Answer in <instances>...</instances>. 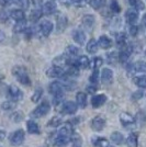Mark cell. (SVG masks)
<instances>
[{
  "mask_svg": "<svg viewBox=\"0 0 146 147\" xmlns=\"http://www.w3.org/2000/svg\"><path fill=\"white\" fill-rule=\"evenodd\" d=\"M134 84L139 88H142L144 89L146 88V76H139V77H135L133 79Z\"/></svg>",
  "mask_w": 146,
  "mask_h": 147,
  "instance_id": "obj_42",
  "label": "cell"
},
{
  "mask_svg": "<svg viewBox=\"0 0 146 147\" xmlns=\"http://www.w3.org/2000/svg\"><path fill=\"white\" fill-rule=\"evenodd\" d=\"M42 96H43V89L41 87H37L36 89H35V91H34V93L31 97V101L34 102V103H36V102H39L41 100Z\"/></svg>",
  "mask_w": 146,
  "mask_h": 147,
  "instance_id": "obj_40",
  "label": "cell"
},
{
  "mask_svg": "<svg viewBox=\"0 0 146 147\" xmlns=\"http://www.w3.org/2000/svg\"><path fill=\"white\" fill-rule=\"evenodd\" d=\"M16 108V102L14 101H11V100H8V101H5L1 104V109L3 111H9V110H13Z\"/></svg>",
  "mask_w": 146,
  "mask_h": 147,
  "instance_id": "obj_46",
  "label": "cell"
},
{
  "mask_svg": "<svg viewBox=\"0 0 146 147\" xmlns=\"http://www.w3.org/2000/svg\"><path fill=\"white\" fill-rule=\"evenodd\" d=\"M128 5L137 11H142L145 9V5L142 0H128Z\"/></svg>",
  "mask_w": 146,
  "mask_h": 147,
  "instance_id": "obj_33",
  "label": "cell"
},
{
  "mask_svg": "<svg viewBox=\"0 0 146 147\" xmlns=\"http://www.w3.org/2000/svg\"><path fill=\"white\" fill-rule=\"evenodd\" d=\"M110 10L113 13H120L121 7H120V3L118 2V0H110Z\"/></svg>",
  "mask_w": 146,
  "mask_h": 147,
  "instance_id": "obj_45",
  "label": "cell"
},
{
  "mask_svg": "<svg viewBox=\"0 0 146 147\" xmlns=\"http://www.w3.org/2000/svg\"><path fill=\"white\" fill-rule=\"evenodd\" d=\"M64 98H65L64 92H61V93L54 94V96H53V104H54L55 107H57L58 104H61L62 102L64 101Z\"/></svg>",
  "mask_w": 146,
  "mask_h": 147,
  "instance_id": "obj_49",
  "label": "cell"
},
{
  "mask_svg": "<svg viewBox=\"0 0 146 147\" xmlns=\"http://www.w3.org/2000/svg\"><path fill=\"white\" fill-rule=\"evenodd\" d=\"M69 142H70V137H69V136L58 134V136L55 138L54 145L57 147H63V146H65V145H67Z\"/></svg>",
  "mask_w": 146,
  "mask_h": 147,
  "instance_id": "obj_27",
  "label": "cell"
},
{
  "mask_svg": "<svg viewBox=\"0 0 146 147\" xmlns=\"http://www.w3.org/2000/svg\"><path fill=\"white\" fill-rule=\"evenodd\" d=\"M77 110H78V105L76 102L67 101L62 105L61 112L63 114H66V115H72V114H75L77 112Z\"/></svg>",
  "mask_w": 146,
  "mask_h": 147,
  "instance_id": "obj_6",
  "label": "cell"
},
{
  "mask_svg": "<svg viewBox=\"0 0 146 147\" xmlns=\"http://www.w3.org/2000/svg\"><path fill=\"white\" fill-rule=\"evenodd\" d=\"M70 65H76L77 67L84 68V69H86V68H88L89 66H90V61H89L88 56L81 55V56H79L78 58L74 59L73 63H72Z\"/></svg>",
  "mask_w": 146,
  "mask_h": 147,
  "instance_id": "obj_17",
  "label": "cell"
},
{
  "mask_svg": "<svg viewBox=\"0 0 146 147\" xmlns=\"http://www.w3.org/2000/svg\"><path fill=\"white\" fill-rule=\"evenodd\" d=\"M72 36H73V40L75 43H77L78 45H84L86 43V34L85 32L80 29H77V30H74L73 33H72Z\"/></svg>",
  "mask_w": 146,
  "mask_h": 147,
  "instance_id": "obj_15",
  "label": "cell"
},
{
  "mask_svg": "<svg viewBox=\"0 0 146 147\" xmlns=\"http://www.w3.org/2000/svg\"><path fill=\"white\" fill-rule=\"evenodd\" d=\"M124 141H125V138H124L123 134L120 133V132H113L111 134V142L113 144H116V145H122L124 143Z\"/></svg>",
  "mask_w": 146,
  "mask_h": 147,
  "instance_id": "obj_29",
  "label": "cell"
},
{
  "mask_svg": "<svg viewBox=\"0 0 146 147\" xmlns=\"http://www.w3.org/2000/svg\"><path fill=\"white\" fill-rule=\"evenodd\" d=\"M95 23H96V18H95L93 14L87 13V14H85V16L81 18V24L84 25V28L87 29L88 31L92 30Z\"/></svg>",
  "mask_w": 146,
  "mask_h": 147,
  "instance_id": "obj_13",
  "label": "cell"
},
{
  "mask_svg": "<svg viewBox=\"0 0 146 147\" xmlns=\"http://www.w3.org/2000/svg\"><path fill=\"white\" fill-rule=\"evenodd\" d=\"M65 75V70L58 66H52L46 70V76L49 78H63Z\"/></svg>",
  "mask_w": 146,
  "mask_h": 147,
  "instance_id": "obj_11",
  "label": "cell"
},
{
  "mask_svg": "<svg viewBox=\"0 0 146 147\" xmlns=\"http://www.w3.org/2000/svg\"><path fill=\"white\" fill-rule=\"evenodd\" d=\"M126 71H128V76H133L134 74H136L135 68H134V64H128L126 67Z\"/></svg>",
  "mask_w": 146,
  "mask_h": 147,
  "instance_id": "obj_54",
  "label": "cell"
},
{
  "mask_svg": "<svg viewBox=\"0 0 146 147\" xmlns=\"http://www.w3.org/2000/svg\"><path fill=\"white\" fill-rule=\"evenodd\" d=\"M144 90H137V91H134L133 93H132V100H134V101H137V100H141V99L144 97Z\"/></svg>",
  "mask_w": 146,
  "mask_h": 147,
  "instance_id": "obj_52",
  "label": "cell"
},
{
  "mask_svg": "<svg viewBox=\"0 0 146 147\" xmlns=\"http://www.w3.org/2000/svg\"><path fill=\"white\" fill-rule=\"evenodd\" d=\"M26 20L23 19V20H20V21H17V23L13 26V32L14 33H22L26 30Z\"/></svg>",
  "mask_w": 146,
  "mask_h": 147,
  "instance_id": "obj_31",
  "label": "cell"
},
{
  "mask_svg": "<svg viewBox=\"0 0 146 147\" xmlns=\"http://www.w3.org/2000/svg\"><path fill=\"white\" fill-rule=\"evenodd\" d=\"M102 64H103V59L101 57H95L92 59V61H90V66L89 67H91L92 69H99L102 66Z\"/></svg>",
  "mask_w": 146,
  "mask_h": 147,
  "instance_id": "obj_44",
  "label": "cell"
},
{
  "mask_svg": "<svg viewBox=\"0 0 146 147\" xmlns=\"http://www.w3.org/2000/svg\"><path fill=\"white\" fill-rule=\"evenodd\" d=\"M116 42L120 47L123 46L124 44H126L128 43V36H126V34L125 33H118L116 35Z\"/></svg>",
  "mask_w": 146,
  "mask_h": 147,
  "instance_id": "obj_38",
  "label": "cell"
},
{
  "mask_svg": "<svg viewBox=\"0 0 146 147\" xmlns=\"http://www.w3.org/2000/svg\"><path fill=\"white\" fill-rule=\"evenodd\" d=\"M10 18L13 19L14 21H20V20H23L25 19L24 11L21 10V9H14L10 12Z\"/></svg>",
  "mask_w": 146,
  "mask_h": 147,
  "instance_id": "obj_32",
  "label": "cell"
},
{
  "mask_svg": "<svg viewBox=\"0 0 146 147\" xmlns=\"http://www.w3.org/2000/svg\"><path fill=\"white\" fill-rule=\"evenodd\" d=\"M49 93H52L54 96V94H57V93L64 92L65 91V88H64V85H63L62 81H53V82H51V85L49 86Z\"/></svg>",
  "mask_w": 146,
  "mask_h": 147,
  "instance_id": "obj_20",
  "label": "cell"
},
{
  "mask_svg": "<svg viewBox=\"0 0 146 147\" xmlns=\"http://www.w3.org/2000/svg\"><path fill=\"white\" fill-rule=\"evenodd\" d=\"M5 137H6V132L2 131V129H0V141H2Z\"/></svg>",
  "mask_w": 146,
  "mask_h": 147,
  "instance_id": "obj_60",
  "label": "cell"
},
{
  "mask_svg": "<svg viewBox=\"0 0 146 147\" xmlns=\"http://www.w3.org/2000/svg\"><path fill=\"white\" fill-rule=\"evenodd\" d=\"M91 144L93 147H114L107 138L103 137H92Z\"/></svg>",
  "mask_w": 146,
  "mask_h": 147,
  "instance_id": "obj_21",
  "label": "cell"
},
{
  "mask_svg": "<svg viewBox=\"0 0 146 147\" xmlns=\"http://www.w3.org/2000/svg\"><path fill=\"white\" fill-rule=\"evenodd\" d=\"M8 97L11 101L18 102V101L22 100V98H23V92L21 91V89L19 87L12 85V86H10L8 88Z\"/></svg>",
  "mask_w": 146,
  "mask_h": 147,
  "instance_id": "obj_5",
  "label": "cell"
},
{
  "mask_svg": "<svg viewBox=\"0 0 146 147\" xmlns=\"http://www.w3.org/2000/svg\"><path fill=\"white\" fill-rule=\"evenodd\" d=\"M107 3V0H89V5L95 10H100Z\"/></svg>",
  "mask_w": 146,
  "mask_h": 147,
  "instance_id": "obj_37",
  "label": "cell"
},
{
  "mask_svg": "<svg viewBox=\"0 0 146 147\" xmlns=\"http://www.w3.org/2000/svg\"><path fill=\"white\" fill-rule=\"evenodd\" d=\"M53 1H55V0H53Z\"/></svg>",
  "mask_w": 146,
  "mask_h": 147,
  "instance_id": "obj_62",
  "label": "cell"
},
{
  "mask_svg": "<svg viewBox=\"0 0 146 147\" xmlns=\"http://www.w3.org/2000/svg\"><path fill=\"white\" fill-rule=\"evenodd\" d=\"M142 25L146 29V14H144L143 18H142Z\"/></svg>",
  "mask_w": 146,
  "mask_h": 147,
  "instance_id": "obj_61",
  "label": "cell"
},
{
  "mask_svg": "<svg viewBox=\"0 0 146 147\" xmlns=\"http://www.w3.org/2000/svg\"><path fill=\"white\" fill-rule=\"evenodd\" d=\"M10 3H12L19 8H22V9H28L30 6V0H11Z\"/></svg>",
  "mask_w": 146,
  "mask_h": 147,
  "instance_id": "obj_41",
  "label": "cell"
},
{
  "mask_svg": "<svg viewBox=\"0 0 146 147\" xmlns=\"http://www.w3.org/2000/svg\"><path fill=\"white\" fill-rule=\"evenodd\" d=\"M26 129H28V132L30 134H40L41 133V129H40V126L36 122L32 121V120H29L26 122Z\"/></svg>",
  "mask_w": 146,
  "mask_h": 147,
  "instance_id": "obj_23",
  "label": "cell"
},
{
  "mask_svg": "<svg viewBox=\"0 0 146 147\" xmlns=\"http://www.w3.org/2000/svg\"><path fill=\"white\" fill-rule=\"evenodd\" d=\"M25 138V133L23 129H17L16 132H13L12 134L10 135L9 137V141H10V144L14 147H18L20 145L23 144Z\"/></svg>",
  "mask_w": 146,
  "mask_h": 147,
  "instance_id": "obj_4",
  "label": "cell"
},
{
  "mask_svg": "<svg viewBox=\"0 0 146 147\" xmlns=\"http://www.w3.org/2000/svg\"><path fill=\"white\" fill-rule=\"evenodd\" d=\"M9 17H10V14L7 12L6 10L1 9V10H0V24H2V23H6L7 20L9 19Z\"/></svg>",
  "mask_w": 146,
  "mask_h": 147,
  "instance_id": "obj_51",
  "label": "cell"
},
{
  "mask_svg": "<svg viewBox=\"0 0 146 147\" xmlns=\"http://www.w3.org/2000/svg\"><path fill=\"white\" fill-rule=\"evenodd\" d=\"M67 25H68V19L65 14H58V17L56 19V32L57 33H63L66 30Z\"/></svg>",
  "mask_w": 146,
  "mask_h": 147,
  "instance_id": "obj_9",
  "label": "cell"
},
{
  "mask_svg": "<svg viewBox=\"0 0 146 147\" xmlns=\"http://www.w3.org/2000/svg\"><path fill=\"white\" fill-rule=\"evenodd\" d=\"M70 142L73 147H82V138L78 133H74L70 136Z\"/></svg>",
  "mask_w": 146,
  "mask_h": 147,
  "instance_id": "obj_34",
  "label": "cell"
},
{
  "mask_svg": "<svg viewBox=\"0 0 146 147\" xmlns=\"http://www.w3.org/2000/svg\"><path fill=\"white\" fill-rule=\"evenodd\" d=\"M5 38H6V34H5V32L0 30V43H2V42L5 41Z\"/></svg>",
  "mask_w": 146,
  "mask_h": 147,
  "instance_id": "obj_58",
  "label": "cell"
},
{
  "mask_svg": "<svg viewBox=\"0 0 146 147\" xmlns=\"http://www.w3.org/2000/svg\"><path fill=\"white\" fill-rule=\"evenodd\" d=\"M51 110V104L47 101H43L40 105H37L34 110L31 112V117L33 119H40V117H45Z\"/></svg>",
  "mask_w": 146,
  "mask_h": 147,
  "instance_id": "obj_3",
  "label": "cell"
},
{
  "mask_svg": "<svg viewBox=\"0 0 146 147\" xmlns=\"http://www.w3.org/2000/svg\"><path fill=\"white\" fill-rule=\"evenodd\" d=\"M75 5H81V3H84L85 2V0H70Z\"/></svg>",
  "mask_w": 146,
  "mask_h": 147,
  "instance_id": "obj_59",
  "label": "cell"
},
{
  "mask_svg": "<svg viewBox=\"0 0 146 147\" xmlns=\"http://www.w3.org/2000/svg\"><path fill=\"white\" fill-rule=\"evenodd\" d=\"M10 119H11V121H13V122L16 123L21 122L23 120V113L20 112V111H14L12 114L10 115Z\"/></svg>",
  "mask_w": 146,
  "mask_h": 147,
  "instance_id": "obj_47",
  "label": "cell"
},
{
  "mask_svg": "<svg viewBox=\"0 0 146 147\" xmlns=\"http://www.w3.org/2000/svg\"><path fill=\"white\" fill-rule=\"evenodd\" d=\"M107 102V96L105 94H96L91 99V104L93 109H98L100 107H102Z\"/></svg>",
  "mask_w": 146,
  "mask_h": 147,
  "instance_id": "obj_19",
  "label": "cell"
},
{
  "mask_svg": "<svg viewBox=\"0 0 146 147\" xmlns=\"http://www.w3.org/2000/svg\"><path fill=\"white\" fill-rule=\"evenodd\" d=\"M107 124V120L103 115H97L96 117H93V120L91 121V129L96 132H100L104 129Z\"/></svg>",
  "mask_w": 146,
  "mask_h": 147,
  "instance_id": "obj_7",
  "label": "cell"
},
{
  "mask_svg": "<svg viewBox=\"0 0 146 147\" xmlns=\"http://www.w3.org/2000/svg\"><path fill=\"white\" fill-rule=\"evenodd\" d=\"M74 125L72 123H66L64 126H62L61 129H59V132H58V134L59 135H65V136H72L74 134Z\"/></svg>",
  "mask_w": 146,
  "mask_h": 147,
  "instance_id": "obj_26",
  "label": "cell"
},
{
  "mask_svg": "<svg viewBox=\"0 0 146 147\" xmlns=\"http://www.w3.org/2000/svg\"><path fill=\"white\" fill-rule=\"evenodd\" d=\"M100 79L104 85H110L113 81V71L110 68H103L100 73Z\"/></svg>",
  "mask_w": 146,
  "mask_h": 147,
  "instance_id": "obj_14",
  "label": "cell"
},
{
  "mask_svg": "<svg viewBox=\"0 0 146 147\" xmlns=\"http://www.w3.org/2000/svg\"><path fill=\"white\" fill-rule=\"evenodd\" d=\"M76 103L80 109H85L87 107V96L85 92H78L76 96Z\"/></svg>",
  "mask_w": 146,
  "mask_h": 147,
  "instance_id": "obj_24",
  "label": "cell"
},
{
  "mask_svg": "<svg viewBox=\"0 0 146 147\" xmlns=\"http://www.w3.org/2000/svg\"><path fill=\"white\" fill-rule=\"evenodd\" d=\"M97 90H98V87L95 84H91V85H89V86L87 87V91H88V93H90V94H93Z\"/></svg>",
  "mask_w": 146,
  "mask_h": 147,
  "instance_id": "obj_55",
  "label": "cell"
},
{
  "mask_svg": "<svg viewBox=\"0 0 146 147\" xmlns=\"http://www.w3.org/2000/svg\"><path fill=\"white\" fill-rule=\"evenodd\" d=\"M120 122L125 127H128V126L132 127L133 125H135V119L133 117L132 114H130L128 112H122L120 114Z\"/></svg>",
  "mask_w": 146,
  "mask_h": 147,
  "instance_id": "obj_12",
  "label": "cell"
},
{
  "mask_svg": "<svg viewBox=\"0 0 146 147\" xmlns=\"http://www.w3.org/2000/svg\"><path fill=\"white\" fill-rule=\"evenodd\" d=\"M57 10V6L55 3V1L53 0H49L47 2H45L42 6V12L45 16H51V14H54Z\"/></svg>",
  "mask_w": 146,
  "mask_h": 147,
  "instance_id": "obj_16",
  "label": "cell"
},
{
  "mask_svg": "<svg viewBox=\"0 0 146 147\" xmlns=\"http://www.w3.org/2000/svg\"><path fill=\"white\" fill-rule=\"evenodd\" d=\"M42 16H43L42 9H34L30 13V21L35 23V22H37L40 19L42 18Z\"/></svg>",
  "mask_w": 146,
  "mask_h": 147,
  "instance_id": "obj_36",
  "label": "cell"
},
{
  "mask_svg": "<svg viewBox=\"0 0 146 147\" xmlns=\"http://www.w3.org/2000/svg\"><path fill=\"white\" fill-rule=\"evenodd\" d=\"M134 68L136 73H145L146 74V61H139L134 64Z\"/></svg>",
  "mask_w": 146,
  "mask_h": 147,
  "instance_id": "obj_43",
  "label": "cell"
},
{
  "mask_svg": "<svg viewBox=\"0 0 146 147\" xmlns=\"http://www.w3.org/2000/svg\"><path fill=\"white\" fill-rule=\"evenodd\" d=\"M133 49L134 47L131 43H126L124 44L123 46H121V51L119 53V61L123 65L128 64V59H130V57L133 53Z\"/></svg>",
  "mask_w": 146,
  "mask_h": 147,
  "instance_id": "obj_2",
  "label": "cell"
},
{
  "mask_svg": "<svg viewBox=\"0 0 146 147\" xmlns=\"http://www.w3.org/2000/svg\"><path fill=\"white\" fill-rule=\"evenodd\" d=\"M12 75L17 78V80L21 85L30 86L31 79L29 77V74L26 71V69L23 66H14L12 68Z\"/></svg>",
  "mask_w": 146,
  "mask_h": 147,
  "instance_id": "obj_1",
  "label": "cell"
},
{
  "mask_svg": "<svg viewBox=\"0 0 146 147\" xmlns=\"http://www.w3.org/2000/svg\"><path fill=\"white\" fill-rule=\"evenodd\" d=\"M74 58H70L69 56H67L66 54L57 56L56 58L53 59V65L54 66H58V67H65V66H69L72 64Z\"/></svg>",
  "mask_w": 146,
  "mask_h": 147,
  "instance_id": "obj_8",
  "label": "cell"
},
{
  "mask_svg": "<svg viewBox=\"0 0 146 147\" xmlns=\"http://www.w3.org/2000/svg\"><path fill=\"white\" fill-rule=\"evenodd\" d=\"M128 147H137L139 146V134L137 133H131L126 138Z\"/></svg>",
  "mask_w": 146,
  "mask_h": 147,
  "instance_id": "obj_28",
  "label": "cell"
},
{
  "mask_svg": "<svg viewBox=\"0 0 146 147\" xmlns=\"http://www.w3.org/2000/svg\"><path fill=\"white\" fill-rule=\"evenodd\" d=\"M62 117H53L51 120H49V122L47 123V126H51V127H57V126H59L62 124Z\"/></svg>",
  "mask_w": 146,
  "mask_h": 147,
  "instance_id": "obj_48",
  "label": "cell"
},
{
  "mask_svg": "<svg viewBox=\"0 0 146 147\" xmlns=\"http://www.w3.org/2000/svg\"><path fill=\"white\" fill-rule=\"evenodd\" d=\"M93 71H92L91 76L89 77V80H90V82L91 84H95V85H97L98 81H99V70L98 69H92Z\"/></svg>",
  "mask_w": 146,
  "mask_h": 147,
  "instance_id": "obj_50",
  "label": "cell"
},
{
  "mask_svg": "<svg viewBox=\"0 0 146 147\" xmlns=\"http://www.w3.org/2000/svg\"><path fill=\"white\" fill-rule=\"evenodd\" d=\"M32 3L34 5L35 9H42L43 0H32Z\"/></svg>",
  "mask_w": 146,
  "mask_h": 147,
  "instance_id": "obj_56",
  "label": "cell"
},
{
  "mask_svg": "<svg viewBox=\"0 0 146 147\" xmlns=\"http://www.w3.org/2000/svg\"><path fill=\"white\" fill-rule=\"evenodd\" d=\"M79 53H80L79 47H77L76 45H68L65 54L67 56H69L70 58H75V57H77V56L79 55Z\"/></svg>",
  "mask_w": 146,
  "mask_h": 147,
  "instance_id": "obj_30",
  "label": "cell"
},
{
  "mask_svg": "<svg viewBox=\"0 0 146 147\" xmlns=\"http://www.w3.org/2000/svg\"><path fill=\"white\" fill-rule=\"evenodd\" d=\"M134 119H135V124H139L140 126H145L146 125V113L145 112H143V111L139 112Z\"/></svg>",
  "mask_w": 146,
  "mask_h": 147,
  "instance_id": "obj_35",
  "label": "cell"
},
{
  "mask_svg": "<svg viewBox=\"0 0 146 147\" xmlns=\"http://www.w3.org/2000/svg\"><path fill=\"white\" fill-rule=\"evenodd\" d=\"M107 61L111 65H116V63L119 61V53H116V52L108 53L107 54Z\"/></svg>",
  "mask_w": 146,
  "mask_h": 147,
  "instance_id": "obj_39",
  "label": "cell"
},
{
  "mask_svg": "<svg viewBox=\"0 0 146 147\" xmlns=\"http://www.w3.org/2000/svg\"><path fill=\"white\" fill-rule=\"evenodd\" d=\"M10 2H11V0H0V6H2V7L8 6Z\"/></svg>",
  "mask_w": 146,
  "mask_h": 147,
  "instance_id": "obj_57",
  "label": "cell"
},
{
  "mask_svg": "<svg viewBox=\"0 0 146 147\" xmlns=\"http://www.w3.org/2000/svg\"><path fill=\"white\" fill-rule=\"evenodd\" d=\"M125 20L128 24H135L139 20V11L133 9V8L128 9L125 12Z\"/></svg>",
  "mask_w": 146,
  "mask_h": 147,
  "instance_id": "obj_18",
  "label": "cell"
},
{
  "mask_svg": "<svg viewBox=\"0 0 146 147\" xmlns=\"http://www.w3.org/2000/svg\"><path fill=\"white\" fill-rule=\"evenodd\" d=\"M139 32H140V28H139V25H136V24L130 25V29H128V33H130V35H132V36H136V35L139 34Z\"/></svg>",
  "mask_w": 146,
  "mask_h": 147,
  "instance_id": "obj_53",
  "label": "cell"
},
{
  "mask_svg": "<svg viewBox=\"0 0 146 147\" xmlns=\"http://www.w3.org/2000/svg\"><path fill=\"white\" fill-rule=\"evenodd\" d=\"M98 44H99V47L101 49H109L112 46V40L108 35H101L98 40Z\"/></svg>",
  "mask_w": 146,
  "mask_h": 147,
  "instance_id": "obj_22",
  "label": "cell"
},
{
  "mask_svg": "<svg viewBox=\"0 0 146 147\" xmlns=\"http://www.w3.org/2000/svg\"><path fill=\"white\" fill-rule=\"evenodd\" d=\"M86 49L89 54H96L99 49V44H98V41H96L95 38H91L87 45H86Z\"/></svg>",
  "mask_w": 146,
  "mask_h": 147,
  "instance_id": "obj_25",
  "label": "cell"
},
{
  "mask_svg": "<svg viewBox=\"0 0 146 147\" xmlns=\"http://www.w3.org/2000/svg\"><path fill=\"white\" fill-rule=\"evenodd\" d=\"M53 30H54V24H53L52 21L44 20V21L41 22V24H40V32L42 33L43 36H49V34L53 32Z\"/></svg>",
  "mask_w": 146,
  "mask_h": 147,
  "instance_id": "obj_10",
  "label": "cell"
}]
</instances>
